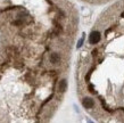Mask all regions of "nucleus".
Listing matches in <instances>:
<instances>
[{"instance_id": "f257e3e1", "label": "nucleus", "mask_w": 124, "mask_h": 123, "mask_svg": "<svg viewBox=\"0 0 124 123\" xmlns=\"http://www.w3.org/2000/svg\"><path fill=\"white\" fill-rule=\"evenodd\" d=\"M89 41H90L91 45H96V43H98V42L100 41V33H99L98 31L92 32V33L90 34V37H89Z\"/></svg>"}, {"instance_id": "f03ea898", "label": "nucleus", "mask_w": 124, "mask_h": 123, "mask_svg": "<svg viewBox=\"0 0 124 123\" xmlns=\"http://www.w3.org/2000/svg\"><path fill=\"white\" fill-rule=\"evenodd\" d=\"M93 105H94L93 99H91V98H84L83 99V106L85 108H92Z\"/></svg>"}, {"instance_id": "7ed1b4c3", "label": "nucleus", "mask_w": 124, "mask_h": 123, "mask_svg": "<svg viewBox=\"0 0 124 123\" xmlns=\"http://www.w3.org/2000/svg\"><path fill=\"white\" fill-rule=\"evenodd\" d=\"M67 88V82L66 80H62L59 82V84H58V90H59L60 92H65V90Z\"/></svg>"}, {"instance_id": "20e7f679", "label": "nucleus", "mask_w": 124, "mask_h": 123, "mask_svg": "<svg viewBox=\"0 0 124 123\" xmlns=\"http://www.w3.org/2000/svg\"><path fill=\"white\" fill-rule=\"evenodd\" d=\"M50 62H51L53 64H57L58 62H59V55L56 54V52L51 54V55H50Z\"/></svg>"}, {"instance_id": "39448f33", "label": "nucleus", "mask_w": 124, "mask_h": 123, "mask_svg": "<svg viewBox=\"0 0 124 123\" xmlns=\"http://www.w3.org/2000/svg\"><path fill=\"white\" fill-rule=\"evenodd\" d=\"M83 41H84V37H82V38H81V39H80V40H79V42H78V48H80V47L82 46Z\"/></svg>"}]
</instances>
